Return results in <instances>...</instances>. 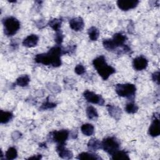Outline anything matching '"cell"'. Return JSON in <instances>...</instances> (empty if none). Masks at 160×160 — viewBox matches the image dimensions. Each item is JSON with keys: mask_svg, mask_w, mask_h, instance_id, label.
<instances>
[{"mask_svg": "<svg viewBox=\"0 0 160 160\" xmlns=\"http://www.w3.org/2000/svg\"><path fill=\"white\" fill-rule=\"evenodd\" d=\"M52 140L58 144H65L66 141L69 136V131L66 129L54 131L51 133Z\"/></svg>", "mask_w": 160, "mask_h": 160, "instance_id": "obj_8", "label": "cell"}, {"mask_svg": "<svg viewBox=\"0 0 160 160\" xmlns=\"http://www.w3.org/2000/svg\"><path fill=\"white\" fill-rule=\"evenodd\" d=\"M56 149V152H58L60 158L62 159H69L72 158V156H73L72 152L66 148L65 144H57Z\"/></svg>", "mask_w": 160, "mask_h": 160, "instance_id": "obj_12", "label": "cell"}, {"mask_svg": "<svg viewBox=\"0 0 160 160\" xmlns=\"http://www.w3.org/2000/svg\"><path fill=\"white\" fill-rule=\"evenodd\" d=\"M128 38L126 35L121 32H117L114 34L111 39H110V42L112 51L116 50L118 48H121L123 52V48L125 46V42ZM124 53V52H123Z\"/></svg>", "mask_w": 160, "mask_h": 160, "instance_id": "obj_6", "label": "cell"}, {"mask_svg": "<svg viewBox=\"0 0 160 160\" xmlns=\"http://www.w3.org/2000/svg\"><path fill=\"white\" fill-rule=\"evenodd\" d=\"M65 54H66L65 48L56 45L51 48L47 52L36 54L34 61L39 64L57 68L61 65V57Z\"/></svg>", "mask_w": 160, "mask_h": 160, "instance_id": "obj_1", "label": "cell"}, {"mask_svg": "<svg viewBox=\"0 0 160 160\" xmlns=\"http://www.w3.org/2000/svg\"><path fill=\"white\" fill-rule=\"evenodd\" d=\"M30 81V78L28 75H22L19 76L18 78H17L16 81V84L21 86V87H25L28 85L29 82Z\"/></svg>", "mask_w": 160, "mask_h": 160, "instance_id": "obj_24", "label": "cell"}, {"mask_svg": "<svg viewBox=\"0 0 160 160\" xmlns=\"http://www.w3.org/2000/svg\"><path fill=\"white\" fill-rule=\"evenodd\" d=\"M74 71L78 75H81L86 72V69L82 64H79L76 66L74 68Z\"/></svg>", "mask_w": 160, "mask_h": 160, "instance_id": "obj_29", "label": "cell"}, {"mask_svg": "<svg viewBox=\"0 0 160 160\" xmlns=\"http://www.w3.org/2000/svg\"><path fill=\"white\" fill-rule=\"evenodd\" d=\"M115 91L118 96L126 98L131 101H133L136 94V88L134 84L131 83L118 84L115 86Z\"/></svg>", "mask_w": 160, "mask_h": 160, "instance_id": "obj_3", "label": "cell"}, {"mask_svg": "<svg viewBox=\"0 0 160 160\" xmlns=\"http://www.w3.org/2000/svg\"><path fill=\"white\" fill-rule=\"evenodd\" d=\"M86 112L87 117L91 120H94L98 117V113L96 109L92 106H89L87 107Z\"/></svg>", "mask_w": 160, "mask_h": 160, "instance_id": "obj_21", "label": "cell"}, {"mask_svg": "<svg viewBox=\"0 0 160 160\" xmlns=\"http://www.w3.org/2000/svg\"><path fill=\"white\" fill-rule=\"evenodd\" d=\"M69 26L73 31H79L84 28V22L82 18L76 17L69 21Z\"/></svg>", "mask_w": 160, "mask_h": 160, "instance_id": "obj_13", "label": "cell"}, {"mask_svg": "<svg viewBox=\"0 0 160 160\" xmlns=\"http://www.w3.org/2000/svg\"><path fill=\"white\" fill-rule=\"evenodd\" d=\"M81 131L84 135L87 136H90L94 134V128L92 124L90 123H86L81 126Z\"/></svg>", "mask_w": 160, "mask_h": 160, "instance_id": "obj_18", "label": "cell"}, {"mask_svg": "<svg viewBox=\"0 0 160 160\" xmlns=\"http://www.w3.org/2000/svg\"><path fill=\"white\" fill-rule=\"evenodd\" d=\"M111 158L114 160L116 159H129L128 154L122 150H118L111 155Z\"/></svg>", "mask_w": 160, "mask_h": 160, "instance_id": "obj_20", "label": "cell"}, {"mask_svg": "<svg viewBox=\"0 0 160 160\" xmlns=\"http://www.w3.org/2000/svg\"><path fill=\"white\" fill-rule=\"evenodd\" d=\"M92 64L99 75L103 80H107L109 77L116 72V69L106 62V58L101 55L92 61Z\"/></svg>", "mask_w": 160, "mask_h": 160, "instance_id": "obj_2", "label": "cell"}, {"mask_svg": "<svg viewBox=\"0 0 160 160\" xmlns=\"http://www.w3.org/2000/svg\"><path fill=\"white\" fill-rule=\"evenodd\" d=\"M139 1H130V0H119L117 1V5L122 11H128L135 8L139 4Z\"/></svg>", "mask_w": 160, "mask_h": 160, "instance_id": "obj_10", "label": "cell"}, {"mask_svg": "<svg viewBox=\"0 0 160 160\" xmlns=\"http://www.w3.org/2000/svg\"><path fill=\"white\" fill-rule=\"evenodd\" d=\"M101 149L109 155H112L120 148L119 141L114 136H109L104 138L101 142Z\"/></svg>", "mask_w": 160, "mask_h": 160, "instance_id": "obj_5", "label": "cell"}, {"mask_svg": "<svg viewBox=\"0 0 160 160\" xmlns=\"http://www.w3.org/2000/svg\"><path fill=\"white\" fill-rule=\"evenodd\" d=\"M61 24H62V20L61 19H57V18L51 19L48 22V25L56 32L61 30Z\"/></svg>", "mask_w": 160, "mask_h": 160, "instance_id": "obj_23", "label": "cell"}, {"mask_svg": "<svg viewBox=\"0 0 160 160\" xmlns=\"http://www.w3.org/2000/svg\"><path fill=\"white\" fill-rule=\"evenodd\" d=\"M63 38H64V36L62 31L61 30L59 31H57L54 36V41L58 45H60L62 43L63 41Z\"/></svg>", "mask_w": 160, "mask_h": 160, "instance_id": "obj_28", "label": "cell"}, {"mask_svg": "<svg viewBox=\"0 0 160 160\" xmlns=\"http://www.w3.org/2000/svg\"><path fill=\"white\" fill-rule=\"evenodd\" d=\"M13 117V114L10 111H0V121L1 124H6L9 122Z\"/></svg>", "mask_w": 160, "mask_h": 160, "instance_id": "obj_19", "label": "cell"}, {"mask_svg": "<svg viewBox=\"0 0 160 160\" xmlns=\"http://www.w3.org/2000/svg\"><path fill=\"white\" fill-rule=\"evenodd\" d=\"M17 156H18V152L16 149L14 147L9 148L5 153L6 159L8 160H12V159H16Z\"/></svg>", "mask_w": 160, "mask_h": 160, "instance_id": "obj_25", "label": "cell"}, {"mask_svg": "<svg viewBox=\"0 0 160 160\" xmlns=\"http://www.w3.org/2000/svg\"><path fill=\"white\" fill-rule=\"evenodd\" d=\"M88 34L91 41H97L99 36V31L97 28L92 26L88 29Z\"/></svg>", "mask_w": 160, "mask_h": 160, "instance_id": "obj_22", "label": "cell"}, {"mask_svg": "<svg viewBox=\"0 0 160 160\" xmlns=\"http://www.w3.org/2000/svg\"><path fill=\"white\" fill-rule=\"evenodd\" d=\"M56 106V104H55L54 102H50L48 100V98L47 100L44 103H42V104L41 105V109L44 110V109H52V108H54Z\"/></svg>", "mask_w": 160, "mask_h": 160, "instance_id": "obj_27", "label": "cell"}, {"mask_svg": "<svg viewBox=\"0 0 160 160\" xmlns=\"http://www.w3.org/2000/svg\"><path fill=\"white\" fill-rule=\"evenodd\" d=\"M101 148V142L98 139L92 138L88 142V148L90 151H96Z\"/></svg>", "mask_w": 160, "mask_h": 160, "instance_id": "obj_17", "label": "cell"}, {"mask_svg": "<svg viewBox=\"0 0 160 160\" xmlns=\"http://www.w3.org/2000/svg\"><path fill=\"white\" fill-rule=\"evenodd\" d=\"M148 64V61L146 58L140 56L135 58L132 61V66L136 71H142L145 69Z\"/></svg>", "mask_w": 160, "mask_h": 160, "instance_id": "obj_11", "label": "cell"}, {"mask_svg": "<svg viewBox=\"0 0 160 160\" xmlns=\"http://www.w3.org/2000/svg\"><path fill=\"white\" fill-rule=\"evenodd\" d=\"M77 159H95V160H99L102 159V158L99 156L98 154L92 153V152H82L80 153Z\"/></svg>", "mask_w": 160, "mask_h": 160, "instance_id": "obj_16", "label": "cell"}, {"mask_svg": "<svg viewBox=\"0 0 160 160\" xmlns=\"http://www.w3.org/2000/svg\"><path fill=\"white\" fill-rule=\"evenodd\" d=\"M83 96L88 102L99 106H102L104 104V100L100 94H96L89 90H86L83 93Z\"/></svg>", "mask_w": 160, "mask_h": 160, "instance_id": "obj_7", "label": "cell"}, {"mask_svg": "<svg viewBox=\"0 0 160 160\" xmlns=\"http://www.w3.org/2000/svg\"><path fill=\"white\" fill-rule=\"evenodd\" d=\"M41 158H42V156L41 154H38V155H35L32 157H30L28 159H40Z\"/></svg>", "mask_w": 160, "mask_h": 160, "instance_id": "obj_31", "label": "cell"}, {"mask_svg": "<svg viewBox=\"0 0 160 160\" xmlns=\"http://www.w3.org/2000/svg\"><path fill=\"white\" fill-rule=\"evenodd\" d=\"M4 32L7 36H14L20 29L19 21L12 16L5 18L2 19Z\"/></svg>", "mask_w": 160, "mask_h": 160, "instance_id": "obj_4", "label": "cell"}, {"mask_svg": "<svg viewBox=\"0 0 160 160\" xmlns=\"http://www.w3.org/2000/svg\"><path fill=\"white\" fill-rule=\"evenodd\" d=\"M106 108L109 116L113 119L115 120H119L121 118L122 115V111L120 108L112 104H108Z\"/></svg>", "mask_w": 160, "mask_h": 160, "instance_id": "obj_14", "label": "cell"}, {"mask_svg": "<svg viewBox=\"0 0 160 160\" xmlns=\"http://www.w3.org/2000/svg\"><path fill=\"white\" fill-rule=\"evenodd\" d=\"M149 134L152 137H157L160 134V123L159 119V115L156 113L152 119L151 124L148 130Z\"/></svg>", "mask_w": 160, "mask_h": 160, "instance_id": "obj_9", "label": "cell"}, {"mask_svg": "<svg viewBox=\"0 0 160 160\" xmlns=\"http://www.w3.org/2000/svg\"><path fill=\"white\" fill-rule=\"evenodd\" d=\"M152 79L157 84H159V71H156L152 74Z\"/></svg>", "mask_w": 160, "mask_h": 160, "instance_id": "obj_30", "label": "cell"}, {"mask_svg": "<svg viewBox=\"0 0 160 160\" xmlns=\"http://www.w3.org/2000/svg\"><path fill=\"white\" fill-rule=\"evenodd\" d=\"M11 46H13V48H15L16 49V46H18V42H16V41L15 39H12L11 41Z\"/></svg>", "mask_w": 160, "mask_h": 160, "instance_id": "obj_32", "label": "cell"}, {"mask_svg": "<svg viewBox=\"0 0 160 160\" xmlns=\"http://www.w3.org/2000/svg\"><path fill=\"white\" fill-rule=\"evenodd\" d=\"M125 110L129 114H134L138 111V106L133 101H131L126 104Z\"/></svg>", "mask_w": 160, "mask_h": 160, "instance_id": "obj_26", "label": "cell"}, {"mask_svg": "<svg viewBox=\"0 0 160 160\" xmlns=\"http://www.w3.org/2000/svg\"><path fill=\"white\" fill-rule=\"evenodd\" d=\"M39 41V37L36 34H31L27 36L22 41V45L26 48L35 47Z\"/></svg>", "mask_w": 160, "mask_h": 160, "instance_id": "obj_15", "label": "cell"}]
</instances>
